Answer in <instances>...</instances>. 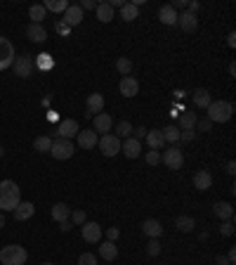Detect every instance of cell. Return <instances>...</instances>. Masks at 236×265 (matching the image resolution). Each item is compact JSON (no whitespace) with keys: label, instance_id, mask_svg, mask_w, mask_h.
Returning <instances> with one entry per match:
<instances>
[{"label":"cell","instance_id":"6da1fadb","mask_svg":"<svg viewBox=\"0 0 236 265\" xmlns=\"http://www.w3.org/2000/svg\"><path fill=\"white\" fill-rule=\"evenodd\" d=\"M21 201V190L14 180L0 183V211H14Z\"/></svg>","mask_w":236,"mask_h":265},{"label":"cell","instance_id":"7a4b0ae2","mask_svg":"<svg viewBox=\"0 0 236 265\" xmlns=\"http://www.w3.org/2000/svg\"><path fill=\"white\" fill-rule=\"evenodd\" d=\"M232 114H234V104L227 100H213L208 104V109H206V119L210 123H227L232 119Z\"/></svg>","mask_w":236,"mask_h":265},{"label":"cell","instance_id":"3957f363","mask_svg":"<svg viewBox=\"0 0 236 265\" xmlns=\"http://www.w3.org/2000/svg\"><path fill=\"white\" fill-rule=\"evenodd\" d=\"M26 249L19 247V244H9V247L0 249V263L2 265H24L26 263Z\"/></svg>","mask_w":236,"mask_h":265},{"label":"cell","instance_id":"277c9868","mask_svg":"<svg viewBox=\"0 0 236 265\" xmlns=\"http://www.w3.org/2000/svg\"><path fill=\"white\" fill-rule=\"evenodd\" d=\"M73 152H76V147H73L71 140H62V137L52 140V147H50L52 159H57V161H66V159H71L73 156Z\"/></svg>","mask_w":236,"mask_h":265},{"label":"cell","instance_id":"5b68a950","mask_svg":"<svg viewBox=\"0 0 236 265\" xmlns=\"http://www.w3.org/2000/svg\"><path fill=\"white\" fill-rule=\"evenodd\" d=\"M161 161H163L170 171H180L182 166H184V152H182L180 147H168L163 154H161Z\"/></svg>","mask_w":236,"mask_h":265},{"label":"cell","instance_id":"8992f818","mask_svg":"<svg viewBox=\"0 0 236 265\" xmlns=\"http://www.w3.org/2000/svg\"><path fill=\"white\" fill-rule=\"evenodd\" d=\"M12 64H14V45L9 43V38L0 36V71H5Z\"/></svg>","mask_w":236,"mask_h":265},{"label":"cell","instance_id":"52a82bcc","mask_svg":"<svg viewBox=\"0 0 236 265\" xmlns=\"http://www.w3.org/2000/svg\"><path fill=\"white\" fill-rule=\"evenodd\" d=\"M97 147L102 149V154L111 159V156H116L118 152H120V137H116L114 133H111V135H102Z\"/></svg>","mask_w":236,"mask_h":265},{"label":"cell","instance_id":"ba28073f","mask_svg":"<svg viewBox=\"0 0 236 265\" xmlns=\"http://www.w3.org/2000/svg\"><path fill=\"white\" fill-rule=\"evenodd\" d=\"M78 121L76 119H62L59 123H57V130H55V135L57 137H62V140H71V137L78 135Z\"/></svg>","mask_w":236,"mask_h":265},{"label":"cell","instance_id":"9c48e42d","mask_svg":"<svg viewBox=\"0 0 236 265\" xmlns=\"http://www.w3.org/2000/svg\"><path fill=\"white\" fill-rule=\"evenodd\" d=\"M81 235L83 239L88 242V244H97L102 239V228H100V223H95V220H85L81 225Z\"/></svg>","mask_w":236,"mask_h":265},{"label":"cell","instance_id":"30bf717a","mask_svg":"<svg viewBox=\"0 0 236 265\" xmlns=\"http://www.w3.org/2000/svg\"><path fill=\"white\" fill-rule=\"evenodd\" d=\"M14 73H17L19 78H28L33 73V59H31V55L14 57Z\"/></svg>","mask_w":236,"mask_h":265},{"label":"cell","instance_id":"8fae6325","mask_svg":"<svg viewBox=\"0 0 236 265\" xmlns=\"http://www.w3.org/2000/svg\"><path fill=\"white\" fill-rule=\"evenodd\" d=\"M177 24H180L182 31H187V33H194L196 28H199V17L189 12V9H184L182 14H177Z\"/></svg>","mask_w":236,"mask_h":265},{"label":"cell","instance_id":"7c38bea8","mask_svg":"<svg viewBox=\"0 0 236 265\" xmlns=\"http://www.w3.org/2000/svg\"><path fill=\"white\" fill-rule=\"evenodd\" d=\"M114 128V119H111V114H97L95 119H92V130L95 133H104V135H109V130Z\"/></svg>","mask_w":236,"mask_h":265},{"label":"cell","instance_id":"4fadbf2b","mask_svg":"<svg viewBox=\"0 0 236 265\" xmlns=\"http://www.w3.org/2000/svg\"><path fill=\"white\" fill-rule=\"evenodd\" d=\"M81 21H83V9L78 7V5H69V7H66V12H64L62 24L66 28H71V26H78Z\"/></svg>","mask_w":236,"mask_h":265},{"label":"cell","instance_id":"5bb4252c","mask_svg":"<svg viewBox=\"0 0 236 265\" xmlns=\"http://www.w3.org/2000/svg\"><path fill=\"white\" fill-rule=\"evenodd\" d=\"M118 90H120L123 97H135L137 92H139V83H137V78H132V76H123L120 83H118Z\"/></svg>","mask_w":236,"mask_h":265},{"label":"cell","instance_id":"9a60e30c","mask_svg":"<svg viewBox=\"0 0 236 265\" xmlns=\"http://www.w3.org/2000/svg\"><path fill=\"white\" fill-rule=\"evenodd\" d=\"M120 152H123L127 159H137V156L142 154V142L135 140V137H125V140L120 142Z\"/></svg>","mask_w":236,"mask_h":265},{"label":"cell","instance_id":"2e32d148","mask_svg":"<svg viewBox=\"0 0 236 265\" xmlns=\"http://www.w3.org/2000/svg\"><path fill=\"white\" fill-rule=\"evenodd\" d=\"M194 187H196L199 192H208L210 187H213V175H210V171H206V168L196 171V175H194Z\"/></svg>","mask_w":236,"mask_h":265},{"label":"cell","instance_id":"e0dca14e","mask_svg":"<svg viewBox=\"0 0 236 265\" xmlns=\"http://www.w3.org/2000/svg\"><path fill=\"white\" fill-rule=\"evenodd\" d=\"M142 232H144L149 239H158L163 235V225H161L156 218H146L144 223H142Z\"/></svg>","mask_w":236,"mask_h":265},{"label":"cell","instance_id":"ac0fdd59","mask_svg":"<svg viewBox=\"0 0 236 265\" xmlns=\"http://www.w3.org/2000/svg\"><path fill=\"white\" fill-rule=\"evenodd\" d=\"M78 147H83V149H92V147H97V142H100V135L95 133V130H78Z\"/></svg>","mask_w":236,"mask_h":265},{"label":"cell","instance_id":"d6986e66","mask_svg":"<svg viewBox=\"0 0 236 265\" xmlns=\"http://www.w3.org/2000/svg\"><path fill=\"white\" fill-rule=\"evenodd\" d=\"M14 220H19V223H24V220L33 218V213H36V209H33V204L31 201H19V206L14 211Z\"/></svg>","mask_w":236,"mask_h":265},{"label":"cell","instance_id":"ffe728a7","mask_svg":"<svg viewBox=\"0 0 236 265\" xmlns=\"http://www.w3.org/2000/svg\"><path fill=\"white\" fill-rule=\"evenodd\" d=\"M85 109H88V116L90 114H102L104 111V95H100V92H92L90 97H88V104H85Z\"/></svg>","mask_w":236,"mask_h":265},{"label":"cell","instance_id":"44dd1931","mask_svg":"<svg viewBox=\"0 0 236 265\" xmlns=\"http://www.w3.org/2000/svg\"><path fill=\"white\" fill-rule=\"evenodd\" d=\"M26 36H28V40H33V43H45V40H47V31H45L43 24H28Z\"/></svg>","mask_w":236,"mask_h":265},{"label":"cell","instance_id":"7402d4cb","mask_svg":"<svg viewBox=\"0 0 236 265\" xmlns=\"http://www.w3.org/2000/svg\"><path fill=\"white\" fill-rule=\"evenodd\" d=\"M50 213H52V220H55V223H62V220L71 218V206H69V204H64V201H59V204L52 206Z\"/></svg>","mask_w":236,"mask_h":265},{"label":"cell","instance_id":"603a6c76","mask_svg":"<svg viewBox=\"0 0 236 265\" xmlns=\"http://www.w3.org/2000/svg\"><path fill=\"white\" fill-rule=\"evenodd\" d=\"M213 213H215L220 220H232L234 218V209H232L229 201H218V204L213 206Z\"/></svg>","mask_w":236,"mask_h":265},{"label":"cell","instance_id":"cb8c5ba5","mask_svg":"<svg viewBox=\"0 0 236 265\" xmlns=\"http://www.w3.org/2000/svg\"><path fill=\"white\" fill-rule=\"evenodd\" d=\"M158 19L163 21L165 26H175L177 24V12L173 9V5H163L158 9Z\"/></svg>","mask_w":236,"mask_h":265},{"label":"cell","instance_id":"d4e9b609","mask_svg":"<svg viewBox=\"0 0 236 265\" xmlns=\"http://www.w3.org/2000/svg\"><path fill=\"white\" fill-rule=\"evenodd\" d=\"M146 145L151 147V149H156V152H158V149H161V147L165 145V140H163V133H161V130H146Z\"/></svg>","mask_w":236,"mask_h":265},{"label":"cell","instance_id":"484cf974","mask_svg":"<svg viewBox=\"0 0 236 265\" xmlns=\"http://www.w3.org/2000/svg\"><path fill=\"white\" fill-rule=\"evenodd\" d=\"M210 92L206 90V88H196L194 90V104L199 107V109H208V104H210Z\"/></svg>","mask_w":236,"mask_h":265},{"label":"cell","instance_id":"4316f807","mask_svg":"<svg viewBox=\"0 0 236 265\" xmlns=\"http://www.w3.org/2000/svg\"><path fill=\"white\" fill-rule=\"evenodd\" d=\"M97 19H100L102 24H109L111 19H114V7H111L109 2H97Z\"/></svg>","mask_w":236,"mask_h":265},{"label":"cell","instance_id":"83f0119b","mask_svg":"<svg viewBox=\"0 0 236 265\" xmlns=\"http://www.w3.org/2000/svg\"><path fill=\"white\" fill-rule=\"evenodd\" d=\"M175 228L180 230V232H194V228H196V220L191 218V216H177V220H175Z\"/></svg>","mask_w":236,"mask_h":265},{"label":"cell","instance_id":"f1b7e54d","mask_svg":"<svg viewBox=\"0 0 236 265\" xmlns=\"http://www.w3.org/2000/svg\"><path fill=\"white\" fill-rule=\"evenodd\" d=\"M100 256L104 261H114L118 256V247L114 242H104V244H100Z\"/></svg>","mask_w":236,"mask_h":265},{"label":"cell","instance_id":"f546056e","mask_svg":"<svg viewBox=\"0 0 236 265\" xmlns=\"http://www.w3.org/2000/svg\"><path fill=\"white\" fill-rule=\"evenodd\" d=\"M43 7H45V12H62L64 14L69 7V0H45Z\"/></svg>","mask_w":236,"mask_h":265},{"label":"cell","instance_id":"4dcf8cb0","mask_svg":"<svg viewBox=\"0 0 236 265\" xmlns=\"http://www.w3.org/2000/svg\"><path fill=\"white\" fill-rule=\"evenodd\" d=\"M50 147H52V137L50 135H38L36 140H33V149L36 152H43V154H50Z\"/></svg>","mask_w":236,"mask_h":265},{"label":"cell","instance_id":"1f68e13d","mask_svg":"<svg viewBox=\"0 0 236 265\" xmlns=\"http://www.w3.org/2000/svg\"><path fill=\"white\" fill-rule=\"evenodd\" d=\"M120 17L125 19V21H135V19L139 17V7L132 5V2H125V5L120 7Z\"/></svg>","mask_w":236,"mask_h":265},{"label":"cell","instance_id":"d6a6232c","mask_svg":"<svg viewBox=\"0 0 236 265\" xmlns=\"http://www.w3.org/2000/svg\"><path fill=\"white\" fill-rule=\"evenodd\" d=\"M132 123H130V121H118L116 123V133H114V135L116 137H132Z\"/></svg>","mask_w":236,"mask_h":265},{"label":"cell","instance_id":"836d02e7","mask_svg":"<svg viewBox=\"0 0 236 265\" xmlns=\"http://www.w3.org/2000/svg\"><path fill=\"white\" fill-rule=\"evenodd\" d=\"M28 17H31V24H40V21L45 19V7H43V5H31Z\"/></svg>","mask_w":236,"mask_h":265},{"label":"cell","instance_id":"e575fe53","mask_svg":"<svg viewBox=\"0 0 236 265\" xmlns=\"http://www.w3.org/2000/svg\"><path fill=\"white\" fill-rule=\"evenodd\" d=\"M196 114H191V111H184L182 114V119H180V123H182V130H194L196 128Z\"/></svg>","mask_w":236,"mask_h":265},{"label":"cell","instance_id":"d590c367","mask_svg":"<svg viewBox=\"0 0 236 265\" xmlns=\"http://www.w3.org/2000/svg\"><path fill=\"white\" fill-rule=\"evenodd\" d=\"M161 133H163V140L165 142H180V128H177V126H168V128L165 130H161Z\"/></svg>","mask_w":236,"mask_h":265},{"label":"cell","instance_id":"8d00e7d4","mask_svg":"<svg viewBox=\"0 0 236 265\" xmlns=\"http://www.w3.org/2000/svg\"><path fill=\"white\" fill-rule=\"evenodd\" d=\"M116 69L123 76H130V71H132V62L127 59V57H118V62H116Z\"/></svg>","mask_w":236,"mask_h":265},{"label":"cell","instance_id":"74e56055","mask_svg":"<svg viewBox=\"0 0 236 265\" xmlns=\"http://www.w3.org/2000/svg\"><path fill=\"white\" fill-rule=\"evenodd\" d=\"M220 235H222V237H232V235H234V223H232V220H222Z\"/></svg>","mask_w":236,"mask_h":265},{"label":"cell","instance_id":"f35d334b","mask_svg":"<svg viewBox=\"0 0 236 265\" xmlns=\"http://www.w3.org/2000/svg\"><path fill=\"white\" fill-rule=\"evenodd\" d=\"M146 254H149V256H158V254H161V242H158V239H149Z\"/></svg>","mask_w":236,"mask_h":265},{"label":"cell","instance_id":"ab89813d","mask_svg":"<svg viewBox=\"0 0 236 265\" xmlns=\"http://www.w3.org/2000/svg\"><path fill=\"white\" fill-rule=\"evenodd\" d=\"M78 265H97V256L90 254V251H85V254H81V258H78Z\"/></svg>","mask_w":236,"mask_h":265},{"label":"cell","instance_id":"60d3db41","mask_svg":"<svg viewBox=\"0 0 236 265\" xmlns=\"http://www.w3.org/2000/svg\"><path fill=\"white\" fill-rule=\"evenodd\" d=\"M85 211L83 209H76V211H71V223L73 225H83V223H85Z\"/></svg>","mask_w":236,"mask_h":265},{"label":"cell","instance_id":"b9f144b4","mask_svg":"<svg viewBox=\"0 0 236 265\" xmlns=\"http://www.w3.org/2000/svg\"><path fill=\"white\" fill-rule=\"evenodd\" d=\"M146 164H149V166H158V164H161V152H156V149L146 152Z\"/></svg>","mask_w":236,"mask_h":265},{"label":"cell","instance_id":"7bdbcfd3","mask_svg":"<svg viewBox=\"0 0 236 265\" xmlns=\"http://www.w3.org/2000/svg\"><path fill=\"white\" fill-rule=\"evenodd\" d=\"M210 128H213V123H210L208 119H201V121H196V133H210Z\"/></svg>","mask_w":236,"mask_h":265},{"label":"cell","instance_id":"ee69618b","mask_svg":"<svg viewBox=\"0 0 236 265\" xmlns=\"http://www.w3.org/2000/svg\"><path fill=\"white\" fill-rule=\"evenodd\" d=\"M38 66H40V69H52L55 62H52V57L50 55H40L38 57Z\"/></svg>","mask_w":236,"mask_h":265},{"label":"cell","instance_id":"f6af8a7d","mask_svg":"<svg viewBox=\"0 0 236 265\" xmlns=\"http://www.w3.org/2000/svg\"><path fill=\"white\" fill-rule=\"evenodd\" d=\"M118 237H120V230H118V228H109V230H107V242H114V244H116Z\"/></svg>","mask_w":236,"mask_h":265},{"label":"cell","instance_id":"bcb514c9","mask_svg":"<svg viewBox=\"0 0 236 265\" xmlns=\"http://www.w3.org/2000/svg\"><path fill=\"white\" fill-rule=\"evenodd\" d=\"M196 137V130H180V140L182 142H191Z\"/></svg>","mask_w":236,"mask_h":265},{"label":"cell","instance_id":"7dc6e473","mask_svg":"<svg viewBox=\"0 0 236 265\" xmlns=\"http://www.w3.org/2000/svg\"><path fill=\"white\" fill-rule=\"evenodd\" d=\"M78 7L81 9H97V2H95V0H83Z\"/></svg>","mask_w":236,"mask_h":265},{"label":"cell","instance_id":"c3c4849f","mask_svg":"<svg viewBox=\"0 0 236 265\" xmlns=\"http://www.w3.org/2000/svg\"><path fill=\"white\" fill-rule=\"evenodd\" d=\"M132 133H135V135H132L135 140H144L146 137V128H137V130H132Z\"/></svg>","mask_w":236,"mask_h":265},{"label":"cell","instance_id":"681fc988","mask_svg":"<svg viewBox=\"0 0 236 265\" xmlns=\"http://www.w3.org/2000/svg\"><path fill=\"white\" fill-rule=\"evenodd\" d=\"M59 230H62V232H69V230H71V223H69V220H62V223H59Z\"/></svg>","mask_w":236,"mask_h":265},{"label":"cell","instance_id":"f907efd6","mask_svg":"<svg viewBox=\"0 0 236 265\" xmlns=\"http://www.w3.org/2000/svg\"><path fill=\"white\" fill-rule=\"evenodd\" d=\"M227 261H229V265H234V261H236V251H234V249H229V254H227Z\"/></svg>","mask_w":236,"mask_h":265},{"label":"cell","instance_id":"816d5d0a","mask_svg":"<svg viewBox=\"0 0 236 265\" xmlns=\"http://www.w3.org/2000/svg\"><path fill=\"white\" fill-rule=\"evenodd\" d=\"M227 43H229V47H234V45H236V33H234V31H232V33L227 36Z\"/></svg>","mask_w":236,"mask_h":265},{"label":"cell","instance_id":"f5cc1de1","mask_svg":"<svg viewBox=\"0 0 236 265\" xmlns=\"http://www.w3.org/2000/svg\"><path fill=\"white\" fill-rule=\"evenodd\" d=\"M234 168H236V164H234V161H229V164H227V175H234L236 173Z\"/></svg>","mask_w":236,"mask_h":265},{"label":"cell","instance_id":"db71d44e","mask_svg":"<svg viewBox=\"0 0 236 265\" xmlns=\"http://www.w3.org/2000/svg\"><path fill=\"white\" fill-rule=\"evenodd\" d=\"M215 261H218V265H229L227 256H218V258H215Z\"/></svg>","mask_w":236,"mask_h":265},{"label":"cell","instance_id":"11a10c76","mask_svg":"<svg viewBox=\"0 0 236 265\" xmlns=\"http://www.w3.org/2000/svg\"><path fill=\"white\" fill-rule=\"evenodd\" d=\"M0 228H5V216L0 213Z\"/></svg>","mask_w":236,"mask_h":265},{"label":"cell","instance_id":"9f6ffc18","mask_svg":"<svg viewBox=\"0 0 236 265\" xmlns=\"http://www.w3.org/2000/svg\"><path fill=\"white\" fill-rule=\"evenodd\" d=\"M0 156H5V147H0Z\"/></svg>","mask_w":236,"mask_h":265},{"label":"cell","instance_id":"6f0895ef","mask_svg":"<svg viewBox=\"0 0 236 265\" xmlns=\"http://www.w3.org/2000/svg\"><path fill=\"white\" fill-rule=\"evenodd\" d=\"M43 265H52V263H43Z\"/></svg>","mask_w":236,"mask_h":265}]
</instances>
